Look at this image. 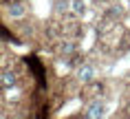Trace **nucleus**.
Returning <instances> with one entry per match:
<instances>
[{"label":"nucleus","mask_w":130,"mask_h":119,"mask_svg":"<svg viewBox=\"0 0 130 119\" xmlns=\"http://www.w3.org/2000/svg\"><path fill=\"white\" fill-rule=\"evenodd\" d=\"M77 79H79L82 84H90V82L95 79V69L88 66V64L79 66V69H77Z\"/></svg>","instance_id":"obj_1"},{"label":"nucleus","mask_w":130,"mask_h":119,"mask_svg":"<svg viewBox=\"0 0 130 119\" xmlns=\"http://www.w3.org/2000/svg\"><path fill=\"white\" fill-rule=\"evenodd\" d=\"M104 110H106V106L102 104V101H93V104L86 108V117L88 119H97V117H102Z\"/></svg>","instance_id":"obj_2"},{"label":"nucleus","mask_w":130,"mask_h":119,"mask_svg":"<svg viewBox=\"0 0 130 119\" xmlns=\"http://www.w3.org/2000/svg\"><path fill=\"white\" fill-rule=\"evenodd\" d=\"M24 13H27V5H22V2H11L9 5V15L11 18H22Z\"/></svg>","instance_id":"obj_3"},{"label":"nucleus","mask_w":130,"mask_h":119,"mask_svg":"<svg viewBox=\"0 0 130 119\" xmlns=\"http://www.w3.org/2000/svg\"><path fill=\"white\" fill-rule=\"evenodd\" d=\"M0 79H2V86L9 88V86L15 84V73L13 71H2V77H0Z\"/></svg>","instance_id":"obj_4"},{"label":"nucleus","mask_w":130,"mask_h":119,"mask_svg":"<svg viewBox=\"0 0 130 119\" xmlns=\"http://www.w3.org/2000/svg\"><path fill=\"white\" fill-rule=\"evenodd\" d=\"M86 7H84V0H71V13L73 15H84Z\"/></svg>","instance_id":"obj_5"},{"label":"nucleus","mask_w":130,"mask_h":119,"mask_svg":"<svg viewBox=\"0 0 130 119\" xmlns=\"http://www.w3.org/2000/svg\"><path fill=\"white\" fill-rule=\"evenodd\" d=\"M55 9H57L60 13H62V11H69V9H71V2H69V0H57V7H55Z\"/></svg>","instance_id":"obj_6"},{"label":"nucleus","mask_w":130,"mask_h":119,"mask_svg":"<svg viewBox=\"0 0 130 119\" xmlns=\"http://www.w3.org/2000/svg\"><path fill=\"white\" fill-rule=\"evenodd\" d=\"M62 51H64V53H73V51H75V46H73L71 42H66V44H62Z\"/></svg>","instance_id":"obj_7"},{"label":"nucleus","mask_w":130,"mask_h":119,"mask_svg":"<svg viewBox=\"0 0 130 119\" xmlns=\"http://www.w3.org/2000/svg\"><path fill=\"white\" fill-rule=\"evenodd\" d=\"M110 15H121V7L117 5V7H110Z\"/></svg>","instance_id":"obj_8"},{"label":"nucleus","mask_w":130,"mask_h":119,"mask_svg":"<svg viewBox=\"0 0 130 119\" xmlns=\"http://www.w3.org/2000/svg\"><path fill=\"white\" fill-rule=\"evenodd\" d=\"M90 93H93V95L102 93V84H93V86H90Z\"/></svg>","instance_id":"obj_9"},{"label":"nucleus","mask_w":130,"mask_h":119,"mask_svg":"<svg viewBox=\"0 0 130 119\" xmlns=\"http://www.w3.org/2000/svg\"><path fill=\"white\" fill-rule=\"evenodd\" d=\"M128 7H130V2H128Z\"/></svg>","instance_id":"obj_10"}]
</instances>
